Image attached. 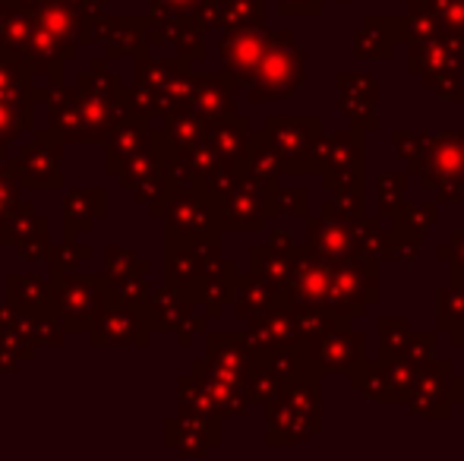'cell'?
<instances>
[{"instance_id":"19","label":"cell","mask_w":464,"mask_h":461,"mask_svg":"<svg viewBox=\"0 0 464 461\" xmlns=\"http://www.w3.org/2000/svg\"><path fill=\"white\" fill-rule=\"evenodd\" d=\"M430 13L442 35L464 42V0H430Z\"/></svg>"},{"instance_id":"24","label":"cell","mask_w":464,"mask_h":461,"mask_svg":"<svg viewBox=\"0 0 464 461\" xmlns=\"http://www.w3.org/2000/svg\"><path fill=\"white\" fill-rule=\"evenodd\" d=\"M332 4H344V0H332Z\"/></svg>"},{"instance_id":"2","label":"cell","mask_w":464,"mask_h":461,"mask_svg":"<svg viewBox=\"0 0 464 461\" xmlns=\"http://www.w3.org/2000/svg\"><path fill=\"white\" fill-rule=\"evenodd\" d=\"M379 301V259L367 253H351L348 259L332 263V294L329 307L354 316H363L370 303Z\"/></svg>"},{"instance_id":"4","label":"cell","mask_w":464,"mask_h":461,"mask_svg":"<svg viewBox=\"0 0 464 461\" xmlns=\"http://www.w3.org/2000/svg\"><path fill=\"white\" fill-rule=\"evenodd\" d=\"M363 136L367 133H361V130H354V127L319 136L313 171L319 174L325 190H335V187L363 180V149H367Z\"/></svg>"},{"instance_id":"23","label":"cell","mask_w":464,"mask_h":461,"mask_svg":"<svg viewBox=\"0 0 464 461\" xmlns=\"http://www.w3.org/2000/svg\"><path fill=\"white\" fill-rule=\"evenodd\" d=\"M420 6H430V0H408V10H420Z\"/></svg>"},{"instance_id":"3","label":"cell","mask_w":464,"mask_h":461,"mask_svg":"<svg viewBox=\"0 0 464 461\" xmlns=\"http://www.w3.org/2000/svg\"><path fill=\"white\" fill-rule=\"evenodd\" d=\"M420 187L436 190L442 203H461L464 197V130L430 133L427 161L420 168Z\"/></svg>"},{"instance_id":"17","label":"cell","mask_w":464,"mask_h":461,"mask_svg":"<svg viewBox=\"0 0 464 461\" xmlns=\"http://www.w3.org/2000/svg\"><path fill=\"white\" fill-rule=\"evenodd\" d=\"M379 335V357H392L401 354L411 341V322L408 316H382L376 326Z\"/></svg>"},{"instance_id":"20","label":"cell","mask_w":464,"mask_h":461,"mask_svg":"<svg viewBox=\"0 0 464 461\" xmlns=\"http://www.w3.org/2000/svg\"><path fill=\"white\" fill-rule=\"evenodd\" d=\"M436 256H440V263H449L452 275H464V228L455 231L446 244H440Z\"/></svg>"},{"instance_id":"16","label":"cell","mask_w":464,"mask_h":461,"mask_svg":"<svg viewBox=\"0 0 464 461\" xmlns=\"http://www.w3.org/2000/svg\"><path fill=\"white\" fill-rule=\"evenodd\" d=\"M408 180H411V174H404V171L376 174V216L379 218H392L401 209L404 193H408Z\"/></svg>"},{"instance_id":"18","label":"cell","mask_w":464,"mask_h":461,"mask_svg":"<svg viewBox=\"0 0 464 461\" xmlns=\"http://www.w3.org/2000/svg\"><path fill=\"white\" fill-rule=\"evenodd\" d=\"M392 146H395L398 158L408 161L411 174H420L423 161H427L430 133H408V130H395V133H392Z\"/></svg>"},{"instance_id":"21","label":"cell","mask_w":464,"mask_h":461,"mask_svg":"<svg viewBox=\"0 0 464 461\" xmlns=\"http://www.w3.org/2000/svg\"><path fill=\"white\" fill-rule=\"evenodd\" d=\"M285 16H319L325 0H278Z\"/></svg>"},{"instance_id":"6","label":"cell","mask_w":464,"mask_h":461,"mask_svg":"<svg viewBox=\"0 0 464 461\" xmlns=\"http://www.w3.org/2000/svg\"><path fill=\"white\" fill-rule=\"evenodd\" d=\"M304 348L316 373H354L367 360V335L354 332L351 326L304 341Z\"/></svg>"},{"instance_id":"1","label":"cell","mask_w":464,"mask_h":461,"mask_svg":"<svg viewBox=\"0 0 464 461\" xmlns=\"http://www.w3.org/2000/svg\"><path fill=\"white\" fill-rule=\"evenodd\" d=\"M408 48V70L420 76V82L446 101H464V42L449 35H436Z\"/></svg>"},{"instance_id":"7","label":"cell","mask_w":464,"mask_h":461,"mask_svg":"<svg viewBox=\"0 0 464 461\" xmlns=\"http://www.w3.org/2000/svg\"><path fill=\"white\" fill-rule=\"evenodd\" d=\"M338 111L348 117V123L361 133L379 130V80L372 73L348 70L335 76Z\"/></svg>"},{"instance_id":"9","label":"cell","mask_w":464,"mask_h":461,"mask_svg":"<svg viewBox=\"0 0 464 461\" xmlns=\"http://www.w3.org/2000/svg\"><path fill=\"white\" fill-rule=\"evenodd\" d=\"M276 130V146L285 165L297 174L313 171V158H316L319 136H323V120L319 117H285V120H272Z\"/></svg>"},{"instance_id":"25","label":"cell","mask_w":464,"mask_h":461,"mask_svg":"<svg viewBox=\"0 0 464 461\" xmlns=\"http://www.w3.org/2000/svg\"><path fill=\"white\" fill-rule=\"evenodd\" d=\"M459 348H464V335H461V345H459Z\"/></svg>"},{"instance_id":"14","label":"cell","mask_w":464,"mask_h":461,"mask_svg":"<svg viewBox=\"0 0 464 461\" xmlns=\"http://www.w3.org/2000/svg\"><path fill=\"white\" fill-rule=\"evenodd\" d=\"M297 310L300 313H294V322H297L300 341L323 339V335L351 326V316L335 307H297Z\"/></svg>"},{"instance_id":"22","label":"cell","mask_w":464,"mask_h":461,"mask_svg":"<svg viewBox=\"0 0 464 461\" xmlns=\"http://www.w3.org/2000/svg\"><path fill=\"white\" fill-rule=\"evenodd\" d=\"M452 405H464V373H452Z\"/></svg>"},{"instance_id":"12","label":"cell","mask_w":464,"mask_h":461,"mask_svg":"<svg viewBox=\"0 0 464 461\" xmlns=\"http://www.w3.org/2000/svg\"><path fill=\"white\" fill-rule=\"evenodd\" d=\"M310 250L316 256L338 263V259H348L351 253H357V231L354 222H344V218H310Z\"/></svg>"},{"instance_id":"10","label":"cell","mask_w":464,"mask_h":461,"mask_svg":"<svg viewBox=\"0 0 464 461\" xmlns=\"http://www.w3.org/2000/svg\"><path fill=\"white\" fill-rule=\"evenodd\" d=\"M300 259H291V282H287V294L297 301L300 307H329L332 294V263L306 246L297 250Z\"/></svg>"},{"instance_id":"15","label":"cell","mask_w":464,"mask_h":461,"mask_svg":"<svg viewBox=\"0 0 464 461\" xmlns=\"http://www.w3.org/2000/svg\"><path fill=\"white\" fill-rule=\"evenodd\" d=\"M436 218H440L436 203H430V199H417V203H401V209L389 218V225L395 231L423 240L430 234V228L436 225Z\"/></svg>"},{"instance_id":"13","label":"cell","mask_w":464,"mask_h":461,"mask_svg":"<svg viewBox=\"0 0 464 461\" xmlns=\"http://www.w3.org/2000/svg\"><path fill=\"white\" fill-rule=\"evenodd\" d=\"M436 322H440V332H446L449 341L459 348L464 335V275H452V282L446 288H440V294H436Z\"/></svg>"},{"instance_id":"11","label":"cell","mask_w":464,"mask_h":461,"mask_svg":"<svg viewBox=\"0 0 464 461\" xmlns=\"http://www.w3.org/2000/svg\"><path fill=\"white\" fill-rule=\"evenodd\" d=\"M404 13H370L354 32V57L357 61H389L398 44H404Z\"/></svg>"},{"instance_id":"8","label":"cell","mask_w":464,"mask_h":461,"mask_svg":"<svg viewBox=\"0 0 464 461\" xmlns=\"http://www.w3.org/2000/svg\"><path fill=\"white\" fill-rule=\"evenodd\" d=\"M404 405L414 418H449L452 414V367L449 360H433L417 373Z\"/></svg>"},{"instance_id":"5","label":"cell","mask_w":464,"mask_h":461,"mask_svg":"<svg viewBox=\"0 0 464 461\" xmlns=\"http://www.w3.org/2000/svg\"><path fill=\"white\" fill-rule=\"evenodd\" d=\"M306 80L304 67V51L294 42L291 32H281V35L269 38L266 44V54L259 61V86L253 89L256 99H285L294 89H300Z\"/></svg>"}]
</instances>
